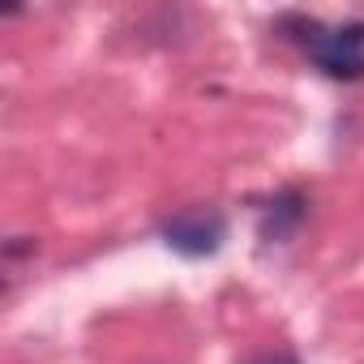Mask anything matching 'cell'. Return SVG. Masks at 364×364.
Masks as SVG:
<instances>
[{"mask_svg":"<svg viewBox=\"0 0 364 364\" xmlns=\"http://www.w3.org/2000/svg\"><path fill=\"white\" fill-rule=\"evenodd\" d=\"M300 43L326 77H338V82H360L364 77V22H343V26L304 22Z\"/></svg>","mask_w":364,"mask_h":364,"instance_id":"1","label":"cell"},{"mask_svg":"<svg viewBox=\"0 0 364 364\" xmlns=\"http://www.w3.org/2000/svg\"><path fill=\"white\" fill-rule=\"evenodd\" d=\"M228 236V219L219 210H206V206H193V210H180L176 219L163 223V240L185 253V257H206L223 245Z\"/></svg>","mask_w":364,"mask_h":364,"instance_id":"2","label":"cell"},{"mask_svg":"<svg viewBox=\"0 0 364 364\" xmlns=\"http://www.w3.org/2000/svg\"><path fill=\"white\" fill-rule=\"evenodd\" d=\"M304 215V206H300V193H283L279 202H274V210H270V219H266V236H274V240H283L287 232H291V223Z\"/></svg>","mask_w":364,"mask_h":364,"instance_id":"3","label":"cell"},{"mask_svg":"<svg viewBox=\"0 0 364 364\" xmlns=\"http://www.w3.org/2000/svg\"><path fill=\"white\" fill-rule=\"evenodd\" d=\"M253 364H296V355H291V351H274V355H262V360H253Z\"/></svg>","mask_w":364,"mask_h":364,"instance_id":"4","label":"cell"}]
</instances>
